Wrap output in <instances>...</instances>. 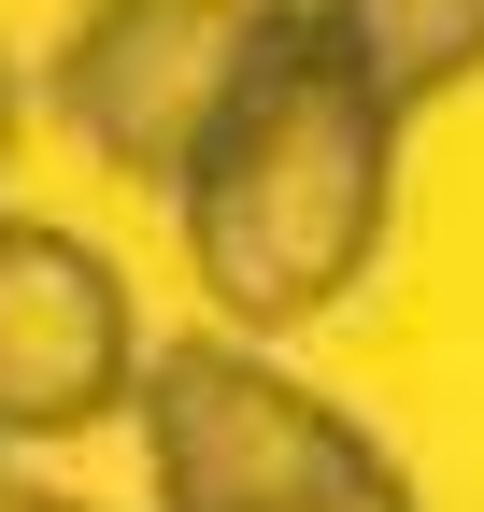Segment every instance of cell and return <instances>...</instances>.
Instances as JSON below:
<instances>
[{
	"label": "cell",
	"mask_w": 484,
	"mask_h": 512,
	"mask_svg": "<svg viewBox=\"0 0 484 512\" xmlns=\"http://www.w3.org/2000/svg\"><path fill=\"white\" fill-rule=\"evenodd\" d=\"M129 399H143L129 271L57 214H0V441H86Z\"/></svg>",
	"instance_id": "obj_4"
},
{
	"label": "cell",
	"mask_w": 484,
	"mask_h": 512,
	"mask_svg": "<svg viewBox=\"0 0 484 512\" xmlns=\"http://www.w3.org/2000/svg\"><path fill=\"white\" fill-rule=\"evenodd\" d=\"M0 512H100V498H29V484H0Z\"/></svg>",
	"instance_id": "obj_6"
},
{
	"label": "cell",
	"mask_w": 484,
	"mask_h": 512,
	"mask_svg": "<svg viewBox=\"0 0 484 512\" xmlns=\"http://www.w3.org/2000/svg\"><path fill=\"white\" fill-rule=\"evenodd\" d=\"M15 128H29V100H15V57H0V171H15Z\"/></svg>",
	"instance_id": "obj_5"
},
{
	"label": "cell",
	"mask_w": 484,
	"mask_h": 512,
	"mask_svg": "<svg viewBox=\"0 0 484 512\" xmlns=\"http://www.w3.org/2000/svg\"><path fill=\"white\" fill-rule=\"evenodd\" d=\"M299 0H86L43 43V114L72 128L100 171L129 185H186L228 100L257 86V57L285 43Z\"/></svg>",
	"instance_id": "obj_3"
},
{
	"label": "cell",
	"mask_w": 484,
	"mask_h": 512,
	"mask_svg": "<svg viewBox=\"0 0 484 512\" xmlns=\"http://www.w3.org/2000/svg\"><path fill=\"white\" fill-rule=\"evenodd\" d=\"M299 15H314V0H299Z\"/></svg>",
	"instance_id": "obj_7"
},
{
	"label": "cell",
	"mask_w": 484,
	"mask_h": 512,
	"mask_svg": "<svg viewBox=\"0 0 484 512\" xmlns=\"http://www.w3.org/2000/svg\"><path fill=\"white\" fill-rule=\"evenodd\" d=\"M385 214H399V100L342 57L328 15H285L257 86L228 100L200 171L171 185V228H186V271L214 299V328L228 342L314 328L385 256Z\"/></svg>",
	"instance_id": "obj_1"
},
{
	"label": "cell",
	"mask_w": 484,
	"mask_h": 512,
	"mask_svg": "<svg viewBox=\"0 0 484 512\" xmlns=\"http://www.w3.org/2000/svg\"><path fill=\"white\" fill-rule=\"evenodd\" d=\"M143 470L157 512H413L371 427L228 328L143 356Z\"/></svg>",
	"instance_id": "obj_2"
}]
</instances>
